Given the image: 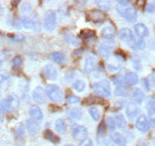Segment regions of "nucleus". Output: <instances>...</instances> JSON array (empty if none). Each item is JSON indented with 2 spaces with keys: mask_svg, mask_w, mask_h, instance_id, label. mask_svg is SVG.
Returning <instances> with one entry per match:
<instances>
[{
  "mask_svg": "<svg viewBox=\"0 0 155 146\" xmlns=\"http://www.w3.org/2000/svg\"><path fill=\"white\" fill-rule=\"evenodd\" d=\"M82 52H84V50H82V49H78V50H75V52H74V56H75V57H78V56H80V55H81V53H82Z\"/></svg>",
  "mask_w": 155,
  "mask_h": 146,
  "instance_id": "nucleus-46",
  "label": "nucleus"
},
{
  "mask_svg": "<svg viewBox=\"0 0 155 146\" xmlns=\"http://www.w3.org/2000/svg\"><path fill=\"white\" fill-rule=\"evenodd\" d=\"M116 35V30H115V28L112 26V25H107V26H105V28H103L101 29V37L103 38H105V40H111V38H114Z\"/></svg>",
  "mask_w": 155,
  "mask_h": 146,
  "instance_id": "nucleus-17",
  "label": "nucleus"
},
{
  "mask_svg": "<svg viewBox=\"0 0 155 146\" xmlns=\"http://www.w3.org/2000/svg\"><path fill=\"white\" fill-rule=\"evenodd\" d=\"M50 59L56 64H62L63 60H64V55L60 53V52H54V53L50 54Z\"/></svg>",
  "mask_w": 155,
  "mask_h": 146,
  "instance_id": "nucleus-30",
  "label": "nucleus"
},
{
  "mask_svg": "<svg viewBox=\"0 0 155 146\" xmlns=\"http://www.w3.org/2000/svg\"><path fill=\"white\" fill-rule=\"evenodd\" d=\"M104 132H105V125L101 123L98 128V134H104Z\"/></svg>",
  "mask_w": 155,
  "mask_h": 146,
  "instance_id": "nucleus-44",
  "label": "nucleus"
},
{
  "mask_svg": "<svg viewBox=\"0 0 155 146\" xmlns=\"http://www.w3.org/2000/svg\"><path fill=\"white\" fill-rule=\"evenodd\" d=\"M104 146H114V145H111L110 143H107V144H105V145H104Z\"/></svg>",
  "mask_w": 155,
  "mask_h": 146,
  "instance_id": "nucleus-47",
  "label": "nucleus"
},
{
  "mask_svg": "<svg viewBox=\"0 0 155 146\" xmlns=\"http://www.w3.org/2000/svg\"><path fill=\"white\" fill-rule=\"evenodd\" d=\"M118 36H119V38H120L122 41H124V42H127V43H129V44L133 46V43H134V34H133V31H131L129 28H123V29H120Z\"/></svg>",
  "mask_w": 155,
  "mask_h": 146,
  "instance_id": "nucleus-12",
  "label": "nucleus"
},
{
  "mask_svg": "<svg viewBox=\"0 0 155 146\" xmlns=\"http://www.w3.org/2000/svg\"><path fill=\"white\" fill-rule=\"evenodd\" d=\"M131 98H133V101L135 102V104H141L142 102H143V99H144V93L143 91H141L140 89H135L133 93H131Z\"/></svg>",
  "mask_w": 155,
  "mask_h": 146,
  "instance_id": "nucleus-20",
  "label": "nucleus"
},
{
  "mask_svg": "<svg viewBox=\"0 0 155 146\" xmlns=\"http://www.w3.org/2000/svg\"><path fill=\"white\" fill-rule=\"evenodd\" d=\"M154 11H155L154 2H149V4H147V5H146V12H147V13L152 15V13H154Z\"/></svg>",
  "mask_w": 155,
  "mask_h": 146,
  "instance_id": "nucleus-40",
  "label": "nucleus"
},
{
  "mask_svg": "<svg viewBox=\"0 0 155 146\" xmlns=\"http://www.w3.org/2000/svg\"><path fill=\"white\" fill-rule=\"evenodd\" d=\"M12 66H13V70L18 71L21 66V57L20 56H15L13 60H12Z\"/></svg>",
  "mask_w": 155,
  "mask_h": 146,
  "instance_id": "nucleus-35",
  "label": "nucleus"
},
{
  "mask_svg": "<svg viewBox=\"0 0 155 146\" xmlns=\"http://www.w3.org/2000/svg\"><path fill=\"white\" fill-rule=\"evenodd\" d=\"M32 98H34V101L36 103H44V101H45V92L43 90V88L37 86L34 90V92H32Z\"/></svg>",
  "mask_w": 155,
  "mask_h": 146,
  "instance_id": "nucleus-15",
  "label": "nucleus"
},
{
  "mask_svg": "<svg viewBox=\"0 0 155 146\" xmlns=\"http://www.w3.org/2000/svg\"><path fill=\"white\" fill-rule=\"evenodd\" d=\"M124 82H125V84L134 86L138 83V77L135 72H127L124 75Z\"/></svg>",
  "mask_w": 155,
  "mask_h": 146,
  "instance_id": "nucleus-19",
  "label": "nucleus"
},
{
  "mask_svg": "<svg viewBox=\"0 0 155 146\" xmlns=\"http://www.w3.org/2000/svg\"><path fill=\"white\" fill-rule=\"evenodd\" d=\"M12 40H15V41H23L24 40V36H21V35H16V36H11Z\"/></svg>",
  "mask_w": 155,
  "mask_h": 146,
  "instance_id": "nucleus-45",
  "label": "nucleus"
},
{
  "mask_svg": "<svg viewBox=\"0 0 155 146\" xmlns=\"http://www.w3.org/2000/svg\"><path fill=\"white\" fill-rule=\"evenodd\" d=\"M135 126H136V129H138L140 132L146 133V132L149 129V120H148V117H147L146 115H140V116H137Z\"/></svg>",
  "mask_w": 155,
  "mask_h": 146,
  "instance_id": "nucleus-9",
  "label": "nucleus"
},
{
  "mask_svg": "<svg viewBox=\"0 0 155 146\" xmlns=\"http://www.w3.org/2000/svg\"><path fill=\"white\" fill-rule=\"evenodd\" d=\"M45 93L49 97V99L54 103H61L63 102V95L61 89L56 85H48L45 89Z\"/></svg>",
  "mask_w": 155,
  "mask_h": 146,
  "instance_id": "nucleus-4",
  "label": "nucleus"
},
{
  "mask_svg": "<svg viewBox=\"0 0 155 146\" xmlns=\"http://www.w3.org/2000/svg\"><path fill=\"white\" fill-rule=\"evenodd\" d=\"M97 68V59L94 55H87L84 62V71L86 73H93Z\"/></svg>",
  "mask_w": 155,
  "mask_h": 146,
  "instance_id": "nucleus-8",
  "label": "nucleus"
},
{
  "mask_svg": "<svg viewBox=\"0 0 155 146\" xmlns=\"http://www.w3.org/2000/svg\"><path fill=\"white\" fill-rule=\"evenodd\" d=\"M112 141L117 146H125L127 145V138L120 133H114L112 134Z\"/></svg>",
  "mask_w": 155,
  "mask_h": 146,
  "instance_id": "nucleus-22",
  "label": "nucleus"
},
{
  "mask_svg": "<svg viewBox=\"0 0 155 146\" xmlns=\"http://www.w3.org/2000/svg\"><path fill=\"white\" fill-rule=\"evenodd\" d=\"M56 24H58V17H56V13L50 11L45 15L44 17V22H43V25H44V29L48 30V31H53L55 28H56Z\"/></svg>",
  "mask_w": 155,
  "mask_h": 146,
  "instance_id": "nucleus-6",
  "label": "nucleus"
},
{
  "mask_svg": "<svg viewBox=\"0 0 155 146\" xmlns=\"http://www.w3.org/2000/svg\"><path fill=\"white\" fill-rule=\"evenodd\" d=\"M154 104H155V103H154V98L152 97V98H150V102L148 103V111L150 113V115H152V116L154 115V111H155V107H154Z\"/></svg>",
  "mask_w": 155,
  "mask_h": 146,
  "instance_id": "nucleus-41",
  "label": "nucleus"
},
{
  "mask_svg": "<svg viewBox=\"0 0 155 146\" xmlns=\"http://www.w3.org/2000/svg\"><path fill=\"white\" fill-rule=\"evenodd\" d=\"M106 125H107V127L110 130H115L116 129V123H115V120H114V117H107V120H106Z\"/></svg>",
  "mask_w": 155,
  "mask_h": 146,
  "instance_id": "nucleus-38",
  "label": "nucleus"
},
{
  "mask_svg": "<svg viewBox=\"0 0 155 146\" xmlns=\"http://www.w3.org/2000/svg\"><path fill=\"white\" fill-rule=\"evenodd\" d=\"M88 114H90V116L92 117L93 121H99L100 117H101V111H100L99 107H97V106H92V107H90Z\"/></svg>",
  "mask_w": 155,
  "mask_h": 146,
  "instance_id": "nucleus-23",
  "label": "nucleus"
},
{
  "mask_svg": "<svg viewBox=\"0 0 155 146\" xmlns=\"http://www.w3.org/2000/svg\"><path fill=\"white\" fill-rule=\"evenodd\" d=\"M20 24L25 29H32V28H35V22L32 19H30L29 17H23V18L20 19Z\"/></svg>",
  "mask_w": 155,
  "mask_h": 146,
  "instance_id": "nucleus-26",
  "label": "nucleus"
},
{
  "mask_svg": "<svg viewBox=\"0 0 155 146\" xmlns=\"http://www.w3.org/2000/svg\"><path fill=\"white\" fill-rule=\"evenodd\" d=\"M85 88H86V84H85L84 80H75V82L73 83V89H74L75 91H79V92L84 91Z\"/></svg>",
  "mask_w": 155,
  "mask_h": 146,
  "instance_id": "nucleus-32",
  "label": "nucleus"
},
{
  "mask_svg": "<svg viewBox=\"0 0 155 146\" xmlns=\"http://www.w3.org/2000/svg\"><path fill=\"white\" fill-rule=\"evenodd\" d=\"M88 19L94 22V23H100L103 20L106 19V15L103 12V11H99V10H93L88 13Z\"/></svg>",
  "mask_w": 155,
  "mask_h": 146,
  "instance_id": "nucleus-14",
  "label": "nucleus"
},
{
  "mask_svg": "<svg viewBox=\"0 0 155 146\" xmlns=\"http://www.w3.org/2000/svg\"><path fill=\"white\" fill-rule=\"evenodd\" d=\"M67 115H68V117L71 120L77 121V120H80L82 117V111H81V109H79V108H74V109L68 110Z\"/></svg>",
  "mask_w": 155,
  "mask_h": 146,
  "instance_id": "nucleus-24",
  "label": "nucleus"
},
{
  "mask_svg": "<svg viewBox=\"0 0 155 146\" xmlns=\"http://www.w3.org/2000/svg\"><path fill=\"white\" fill-rule=\"evenodd\" d=\"M0 7H1V6H0Z\"/></svg>",
  "mask_w": 155,
  "mask_h": 146,
  "instance_id": "nucleus-50",
  "label": "nucleus"
},
{
  "mask_svg": "<svg viewBox=\"0 0 155 146\" xmlns=\"http://www.w3.org/2000/svg\"><path fill=\"white\" fill-rule=\"evenodd\" d=\"M55 129L56 132L60 133V134H66L67 133V123L64 122V120L62 119H58L55 122Z\"/></svg>",
  "mask_w": 155,
  "mask_h": 146,
  "instance_id": "nucleus-25",
  "label": "nucleus"
},
{
  "mask_svg": "<svg viewBox=\"0 0 155 146\" xmlns=\"http://www.w3.org/2000/svg\"><path fill=\"white\" fill-rule=\"evenodd\" d=\"M147 47V42L144 41V38H137L134 41V44H133V48H136L138 50H142Z\"/></svg>",
  "mask_w": 155,
  "mask_h": 146,
  "instance_id": "nucleus-29",
  "label": "nucleus"
},
{
  "mask_svg": "<svg viewBox=\"0 0 155 146\" xmlns=\"http://www.w3.org/2000/svg\"><path fill=\"white\" fill-rule=\"evenodd\" d=\"M117 11L128 22H134L137 18V12L129 1H118L117 2Z\"/></svg>",
  "mask_w": 155,
  "mask_h": 146,
  "instance_id": "nucleus-1",
  "label": "nucleus"
},
{
  "mask_svg": "<svg viewBox=\"0 0 155 146\" xmlns=\"http://www.w3.org/2000/svg\"><path fill=\"white\" fill-rule=\"evenodd\" d=\"M114 83H115V85H116L117 88H124V85H125L124 77L120 75V74H118V75H116V77L114 78Z\"/></svg>",
  "mask_w": 155,
  "mask_h": 146,
  "instance_id": "nucleus-34",
  "label": "nucleus"
},
{
  "mask_svg": "<svg viewBox=\"0 0 155 146\" xmlns=\"http://www.w3.org/2000/svg\"><path fill=\"white\" fill-rule=\"evenodd\" d=\"M10 84V75L6 72H0V88H6Z\"/></svg>",
  "mask_w": 155,
  "mask_h": 146,
  "instance_id": "nucleus-27",
  "label": "nucleus"
},
{
  "mask_svg": "<svg viewBox=\"0 0 155 146\" xmlns=\"http://www.w3.org/2000/svg\"><path fill=\"white\" fill-rule=\"evenodd\" d=\"M79 146H93V143L90 139H85V140L80 141V145Z\"/></svg>",
  "mask_w": 155,
  "mask_h": 146,
  "instance_id": "nucleus-43",
  "label": "nucleus"
},
{
  "mask_svg": "<svg viewBox=\"0 0 155 146\" xmlns=\"http://www.w3.org/2000/svg\"><path fill=\"white\" fill-rule=\"evenodd\" d=\"M115 47V42L112 41H107V42H104L98 46V53L101 55L103 57H107L110 53H111V49Z\"/></svg>",
  "mask_w": 155,
  "mask_h": 146,
  "instance_id": "nucleus-10",
  "label": "nucleus"
},
{
  "mask_svg": "<svg viewBox=\"0 0 155 146\" xmlns=\"http://www.w3.org/2000/svg\"><path fill=\"white\" fill-rule=\"evenodd\" d=\"M79 101H80V98H79L78 96H73V95H71V96H68V97L66 98V102H67L68 104H77Z\"/></svg>",
  "mask_w": 155,
  "mask_h": 146,
  "instance_id": "nucleus-37",
  "label": "nucleus"
},
{
  "mask_svg": "<svg viewBox=\"0 0 155 146\" xmlns=\"http://www.w3.org/2000/svg\"><path fill=\"white\" fill-rule=\"evenodd\" d=\"M43 135H44V138H45V139H48V140H49V141H51V143H55V144H56V143L60 141V139H58V137H56V135H55L50 129H45Z\"/></svg>",
  "mask_w": 155,
  "mask_h": 146,
  "instance_id": "nucleus-28",
  "label": "nucleus"
},
{
  "mask_svg": "<svg viewBox=\"0 0 155 146\" xmlns=\"http://www.w3.org/2000/svg\"><path fill=\"white\" fill-rule=\"evenodd\" d=\"M26 128H28V130H29V133H31V134H35V133H37L39 129V123L37 121H35V120H32V119H30V120H28L26 121Z\"/></svg>",
  "mask_w": 155,
  "mask_h": 146,
  "instance_id": "nucleus-21",
  "label": "nucleus"
},
{
  "mask_svg": "<svg viewBox=\"0 0 155 146\" xmlns=\"http://www.w3.org/2000/svg\"><path fill=\"white\" fill-rule=\"evenodd\" d=\"M63 146H74V145H72V144H67V145H63Z\"/></svg>",
  "mask_w": 155,
  "mask_h": 146,
  "instance_id": "nucleus-48",
  "label": "nucleus"
},
{
  "mask_svg": "<svg viewBox=\"0 0 155 146\" xmlns=\"http://www.w3.org/2000/svg\"><path fill=\"white\" fill-rule=\"evenodd\" d=\"M124 62V59H120V55L115 54L114 56H111L107 62H106V68L110 73H116L119 71V68L122 67Z\"/></svg>",
  "mask_w": 155,
  "mask_h": 146,
  "instance_id": "nucleus-5",
  "label": "nucleus"
},
{
  "mask_svg": "<svg viewBox=\"0 0 155 146\" xmlns=\"http://www.w3.org/2000/svg\"><path fill=\"white\" fill-rule=\"evenodd\" d=\"M29 114H30L31 119H32V120H35V121H37V122H39V121L43 119V113H42V110L39 109L38 107H36V106L30 107V109H29Z\"/></svg>",
  "mask_w": 155,
  "mask_h": 146,
  "instance_id": "nucleus-18",
  "label": "nucleus"
},
{
  "mask_svg": "<svg viewBox=\"0 0 155 146\" xmlns=\"http://www.w3.org/2000/svg\"><path fill=\"white\" fill-rule=\"evenodd\" d=\"M19 107V99L15 95H10L6 97L4 101L0 102V113L1 114H7L12 113Z\"/></svg>",
  "mask_w": 155,
  "mask_h": 146,
  "instance_id": "nucleus-2",
  "label": "nucleus"
},
{
  "mask_svg": "<svg viewBox=\"0 0 155 146\" xmlns=\"http://www.w3.org/2000/svg\"><path fill=\"white\" fill-rule=\"evenodd\" d=\"M114 120H115L116 127H118V128L125 127V120H124V116H123L122 114H117L116 116L114 117Z\"/></svg>",
  "mask_w": 155,
  "mask_h": 146,
  "instance_id": "nucleus-31",
  "label": "nucleus"
},
{
  "mask_svg": "<svg viewBox=\"0 0 155 146\" xmlns=\"http://www.w3.org/2000/svg\"><path fill=\"white\" fill-rule=\"evenodd\" d=\"M93 90L97 95L105 97V98L111 96V86H110L109 80H100L96 84H93Z\"/></svg>",
  "mask_w": 155,
  "mask_h": 146,
  "instance_id": "nucleus-3",
  "label": "nucleus"
},
{
  "mask_svg": "<svg viewBox=\"0 0 155 146\" xmlns=\"http://www.w3.org/2000/svg\"><path fill=\"white\" fill-rule=\"evenodd\" d=\"M140 114V108L138 106H136L135 103H129L127 107H125V115L129 120H135L137 119Z\"/></svg>",
  "mask_w": 155,
  "mask_h": 146,
  "instance_id": "nucleus-11",
  "label": "nucleus"
},
{
  "mask_svg": "<svg viewBox=\"0 0 155 146\" xmlns=\"http://www.w3.org/2000/svg\"><path fill=\"white\" fill-rule=\"evenodd\" d=\"M115 93H116L117 96H125V95H127V91H125L124 88H116Z\"/></svg>",
  "mask_w": 155,
  "mask_h": 146,
  "instance_id": "nucleus-42",
  "label": "nucleus"
},
{
  "mask_svg": "<svg viewBox=\"0 0 155 146\" xmlns=\"http://www.w3.org/2000/svg\"><path fill=\"white\" fill-rule=\"evenodd\" d=\"M42 71H43L44 77L47 79H49V80H54V79L58 78V70L53 65H45Z\"/></svg>",
  "mask_w": 155,
  "mask_h": 146,
  "instance_id": "nucleus-13",
  "label": "nucleus"
},
{
  "mask_svg": "<svg viewBox=\"0 0 155 146\" xmlns=\"http://www.w3.org/2000/svg\"><path fill=\"white\" fill-rule=\"evenodd\" d=\"M87 135H88V132L84 126H80V125H73L72 126V137L75 140L82 141L87 138Z\"/></svg>",
  "mask_w": 155,
  "mask_h": 146,
  "instance_id": "nucleus-7",
  "label": "nucleus"
},
{
  "mask_svg": "<svg viewBox=\"0 0 155 146\" xmlns=\"http://www.w3.org/2000/svg\"><path fill=\"white\" fill-rule=\"evenodd\" d=\"M81 37L85 40H87L90 37H94V33L91 30H84V31H81Z\"/></svg>",
  "mask_w": 155,
  "mask_h": 146,
  "instance_id": "nucleus-39",
  "label": "nucleus"
},
{
  "mask_svg": "<svg viewBox=\"0 0 155 146\" xmlns=\"http://www.w3.org/2000/svg\"><path fill=\"white\" fill-rule=\"evenodd\" d=\"M134 30H135V34L138 36V38H143V37H146L149 35V30H148V28H147L144 24H142V23L136 24L135 28H134Z\"/></svg>",
  "mask_w": 155,
  "mask_h": 146,
  "instance_id": "nucleus-16",
  "label": "nucleus"
},
{
  "mask_svg": "<svg viewBox=\"0 0 155 146\" xmlns=\"http://www.w3.org/2000/svg\"><path fill=\"white\" fill-rule=\"evenodd\" d=\"M1 65H2V62H1V61H0V66H1Z\"/></svg>",
  "mask_w": 155,
  "mask_h": 146,
  "instance_id": "nucleus-49",
  "label": "nucleus"
},
{
  "mask_svg": "<svg viewBox=\"0 0 155 146\" xmlns=\"http://www.w3.org/2000/svg\"><path fill=\"white\" fill-rule=\"evenodd\" d=\"M15 133H16L17 137L23 138V135H24V133H25V125H23V123H17L16 127H15Z\"/></svg>",
  "mask_w": 155,
  "mask_h": 146,
  "instance_id": "nucleus-33",
  "label": "nucleus"
},
{
  "mask_svg": "<svg viewBox=\"0 0 155 146\" xmlns=\"http://www.w3.org/2000/svg\"><path fill=\"white\" fill-rule=\"evenodd\" d=\"M96 2L98 4L99 7H101V10L107 11L111 9V1H96Z\"/></svg>",
  "mask_w": 155,
  "mask_h": 146,
  "instance_id": "nucleus-36",
  "label": "nucleus"
}]
</instances>
